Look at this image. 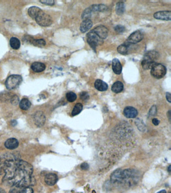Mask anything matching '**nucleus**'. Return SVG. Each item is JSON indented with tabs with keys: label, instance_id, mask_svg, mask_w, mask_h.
I'll use <instances>...</instances> for the list:
<instances>
[{
	"label": "nucleus",
	"instance_id": "24",
	"mask_svg": "<svg viewBox=\"0 0 171 193\" xmlns=\"http://www.w3.org/2000/svg\"><path fill=\"white\" fill-rule=\"evenodd\" d=\"M9 154H5L0 156V175L4 173V170L5 168V162L8 159Z\"/></svg>",
	"mask_w": 171,
	"mask_h": 193
},
{
	"label": "nucleus",
	"instance_id": "32",
	"mask_svg": "<svg viewBox=\"0 0 171 193\" xmlns=\"http://www.w3.org/2000/svg\"><path fill=\"white\" fill-rule=\"evenodd\" d=\"M80 97L82 100L87 101L90 98V95L87 92H83L80 93Z\"/></svg>",
	"mask_w": 171,
	"mask_h": 193
},
{
	"label": "nucleus",
	"instance_id": "9",
	"mask_svg": "<svg viewBox=\"0 0 171 193\" xmlns=\"http://www.w3.org/2000/svg\"><path fill=\"white\" fill-rule=\"evenodd\" d=\"M33 119H34L35 124L37 127H42L45 123V115L43 112L40 111L36 112V113H35L33 116Z\"/></svg>",
	"mask_w": 171,
	"mask_h": 193
},
{
	"label": "nucleus",
	"instance_id": "42",
	"mask_svg": "<svg viewBox=\"0 0 171 193\" xmlns=\"http://www.w3.org/2000/svg\"><path fill=\"white\" fill-rule=\"evenodd\" d=\"M169 193H171V192H169Z\"/></svg>",
	"mask_w": 171,
	"mask_h": 193
},
{
	"label": "nucleus",
	"instance_id": "29",
	"mask_svg": "<svg viewBox=\"0 0 171 193\" xmlns=\"http://www.w3.org/2000/svg\"><path fill=\"white\" fill-rule=\"evenodd\" d=\"M66 97L68 101L70 102H73L76 100V99L77 98V96H76V94L73 92H69L66 94Z\"/></svg>",
	"mask_w": 171,
	"mask_h": 193
},
{
	"label": "nucleus",
	"instance_id": "16",
	"mask_svg": "<svg viewBox=\"0 0 171 193\" xmlns=\"http://www.w3.org/2000/svg\"><path fill=\"white\" fill-rule=\"evenodd\" d=\"M112 69L114 73L116 75H120L122 72V66L121 62L117 58L113 60Z\"/></svg>",
	"mask_w": 171,
	"mask_h": 193
},
{
	"label": "nucleus",
	"instance_id": "39",
	"mask_svg": "<svg viewBox=\"0 0 171 193\" xmlns=\"http://www.w3.org/2000/svg\"><path fill=\"white\" fill-rule=\"evenodd\" d=\"M0 193H6L5 190H3V189L0 188Z\"/></svg>",
	"mask_w": 171,
	"mask_h": 193
},
{
	"label": "nucleus",
	"instance_id": "37",
	"mask_svg": "<svg viewBox=\"0 0 171 193\" xmlns=\"http://www.w3.org/2000/svg\"><path fill=\"white\" fill-rule=\"evenodd\" d=\"M166 97L167 100L168 101L169 103H171V94L169 92H167Z\"/></svg>",
	"mask_w": 171,
	"mask_h": 193
},
{
	"label": "nucleus",
	"instance_id": "2",
	"mask_svg": "<svg viewBox=\"0 0 171 193\" xmlns=\"http://www.w3.org/2000/svg\"><path fill=\"white\" fill-rule=\"evenodd\" d=\"M160 57V54L155 50H151L147 52L143 57L141 61V66L145 70L151 69L155 64L157 63V61Z\"/></svg>",
	"mask_w": 171,
	"mask_h": 193
},
{
	"label": "nucleus",
	"instance_id": "6",
	"mask_svg": "<svg viewBox=\"0 0 171 193\" xmlns=\"http://www.w3.org/2000/svg\"><path fill=\"white\" fill-rule=\"evenodd\" d=\"M166 68L161 63H157L151 68V75L155 79H162L166 75Z\"/></svg>",
	"mask_w": 171,
	"mask_h": 193
},
{
	"label": "nucleus",
	"instance_id": "30",
	"mask_svg": "<svg viewBox=\"0 0 171 193\" xmlns=\"http://www.w3.org/2000/svg\"><path fill=\"white\" fill-rule=\"evenodd\" d=\"M10 101L11 102V104L13 105H16L18 104L19 102V97L16 95H14L10 99Z\"/></svg>",
	"mask_w": 171,
	"mask_h": 193
},
{
	"label": "nucleus",
	"instance_id": "41",
	"mask_svg": "<svg viewBox=\"0 0 171 193\" xmlns=\"http://www.w3.org/2000/svg\"><path fill=\"white\" fill-rule=\"evenodd\" d=\"M168 171H169V173H171V165H170L168 167Z\"/></svg>",
	"mask_w": 171,
	"mask_h": 193
},
{
	"label": "nucleus",
	"instance_id": "7",
	"mask_svg": "<svg viewBox=\"0 0 171 193\" xmlns=\"http://www.w3.org/2000/svg\"><path fill=\"white\" fill-rule=\"evenodd\" d=\"M35 20L39 25L43 27L49 26L52 24L53 22L51 16L44 13L43 11L40 13Z\"/></svg>",
	"mask_w": 171,
	"mask_h": 193
},
{
	"label": "nucleus",
	"instance_id": "35",
	"mask_svg": "<svg viewBox=\"0 0 171 193\" xmlns=\"http://www.w3.org/2000/svg\"><path fill=\"white\" fill-rule=\"evenodd\" d=\"M80 167H81V168L82 170H87L89 168L90 166H89L88 163L84 162V163H82Z\"/></svg>",
	"mask_w": 171,
	"mask_h": 193
},
{
	"label": "nucleus",
	"instance_id": "20",
	"mask_svg": "<svg viewBox=\"0 0 171 193\" xmlns=\"http://www.w3.org/2000/svg\"><path fill=\"white\" fill-rule=\"evenodd\" d=\"M42 11L41 9H40L37 7L33 6L29 8L28 10V13L30 17L33 19H35L36 17L38 16V14L41 11Z\"/></svg>",
	"mask_w": 171,
	"mask_h": 193
},
{
	"label": "nucleus",
	"instance_id": "31",
	"mask_svg": "<svg viewBox=\"0 0 171 193\" xmlns=\"http://www.w3.org/2000/svg\"><path fill=\"white\" fill-rule=\"evenodd\" d=\"M115 30L117 33L121 34V33H124L125 31L126 28L123 25H118L115 27Z\"/></svg>",
	"mask_w": 171,
	"mask_h": 193
},
{
	"label": "nucleus",
	"instance_id": "34",
	"mask_svg": "<svg viewBox=\"0 0 171 193\" xmlns=\"http://www.w3.org/2000/svg\"><path fill=\"white\" fill-rule=\"evenodd\" d=\"M156 112H157L156 107H155V106H153L150 110L149 114L151 115V116L155 115L156 114Z\"/></svg>",
	"mask_w": 171,
	"mask_h": 193
},
{
	"label": "nucleus",
	"instance_id": "11",
	"mask_svg": "<svg viewBox=\"0 0 171 193\" xmlns=\"http://www.w3.org/2000/svg\"><path fill=\"white\" fill-rule=\"evenodd\" d=\"M154 17L158 20L170 21L171 19V12L170 11H158L154 14Z\"/></svg>",
	"mask_w": 171,
	"mask_h": 193
},
{
	"label": "nucleus",
	"instance_id": "3",
	"mask_svg": "<svg viewBox=\"0 0 171 193\" xmlns=\"http://www.w3.org/2000/svg\"><path fill=\"white\" fill-rule=\"evenodd\" d=\"M107 6L102 4L91 5L83 11L81 15L82 19L83 20L90 19V18L95 13L97 12H104L107 11Z\"/></svg>",
	"mask_w": 171,
	"mask_h": 193
},
{
	"label": "nucleus",
	"instance_id": "36",
	"mask_svg": "<svg viewBox=\"0 0 171 193\" xmlns=\"http://www.w3.org/2000/svg\"><path fill=\"white\" fill-rule=\"evenodd\" d=\"M152 123L154 125L157 126L160 123V121L157 118H154V119H152Z\"/></svg>",
	"mask_w": 171,
	"mask_h": 193
},
{
	"label": "nucleus",
	"instance_id": "23",
	"mask_svg": "<svg viewBox=\"0 0 171 193\" xmlns=\"http://www.w3.org/2000/svg\"><path fill=\"white\" fill-rule=\"evenodd\" d=\"M31 104L30 101L28 99H26V98L22 99L19 103V106H20V108L23 110H28L31 107Z\"/></svg>",
	"mask_w": 171,
	"mask_h": 193
},
{
	"label": "nucleus",
	"instance_id": "28",
	"mask_svg": "<svg viewBox=\"0 0 171 193\" xmlns=\"http://www.w3.org/2000/svg\"><path fill=\"white\" fill-rule=\"evenodd\" d=\"M31 44L33 45L38 46V47H43L46 45V42L44 39H33L32 41Z\"/></svg>",
	"mask_w": 171,
	"mask_h": 193
},
{
	"label": "nucleus",
	"instance_id": "17",
	"mask_svg": "<svg viewBox=\"0 0 171 193\" xmlns=\"http://www.w3.org/2000/svg\"><path fill=\"white\" fill-rule=\"evenodd\" d=\"M94 87L99 91L104 92L108 89V85L103 80L98 79L94 83Z\"/></svg>",
	"mask_w": 171,
	"mask_h": 193
},
{
	"label": "nucleus",
	"instance_id": "22",
	"mask_svg": "<svg viewBox=\"0 0 171 193\" xmlns=\"http://www.w3.org/2000/svg\"><path fill=\"white\" fill-rule=\"evenodd\" d=\"M10 193H33V190L31 187L28 188H15Z\"/></svg>",
	"mask_w": 171,
	"mask_h": 193
},
{
	"label": "nucleus",
	"instance_id": "40",
	"mask_svg": "<svg viewBox=\"0 0 171 193\" xmlns=\"http://www.w3.org/2000/svg\"><path fill=\"white\" fill-rule=\"evenodd\" d=\"M157 193H167V192L165 191V190H163L161 191L158 192Z\"/></svg>",
	"mask_w": 171,
	"mask_h": 193
},
{
	"label": "nucleus",
	"instance_id": "8",
	"mask_svg": "<svg viewBox=\"0 0 171 193\" xmlns=\"http://www.w3.org/2000/svg\"><path fill=\"white\" fill-rule=\"evenodd\" d=\"M143 33L140 30H137L133 32L129 36V37L127 40V42L130 44H136L138 43L143 39Z\"/></svg>",
	"mask_w": 171,
	"mask_h": 193
},
{
	"label": "nucleus",
	"instance_id": "21",
	"mask_svg": "<svg viewBox=\"0 0 171 193\" xmlns=\"http://www.w3.org/2000/svg\"><path fill=\"white\" fill-rule=\"evenodd\" d=\"M124 88V86L123 83L120 81H117L115 82L112 86V91L113 92V93L118 94L123 91Z\"/></svg>",
	"mask_w": 171,
	"mask_h": 193
},
{
	"label": "nucleus",
	"instance_id": "33",
	"mask_svg": "<svg viewBox=\"0 0 171 193\" xmlns=\"http://www.w3.org/2000/svg\"><path fill=\"white\" fill-rule=\"evenodd\" d=\"M40 2L43 4L49 6H53L55 3V2L53 0H41L40 1Z\"/></svg>",
	"mask_w": 171,
	"mask_h": 193
},
{
	"label": "nucleus",
	"instance_id": "13",
	"mask_svg": "<svg viewBox=\"0 0 171 193\" xmlns=\"http://www.w3.org/2000/svg\"><path fill=\"white\" fill-rule=\"evenodd\" d=\"M58 176L54 173H49L46 175L44 181L47 185L52 186L55 184L58 181Z\"/></svg>",
	"mask_w": 171,
	"mask_h": 193
},
{
	"label": "nucleus",
	"instance_id": "15",
	"mask_svg": "<svg viewBox=\"0 0 171 193\" xmlns=\"http://www.w3.org/2000/svg\"><path fill=\"white\" fill-rule=\"evenodd\" d=\"M93 23L90 19L83 20L80 24V30L82 33H85L93 27Z\"/></svg>",
	"mask_w": 171,
	"mask_h": 193
},
{
	"label": "nucleus",
	"instance_id": "12",
	"mask_svg": "<svg viewBox=\"0 0 171 193\" xmlns=\"http://www.w3.org/2000/svg\"><path fill=\"white\" fill-rule=\"evenodd\" d=\"M124 116L127 118H135L138 114V112L136 109L131 106L126 107L123 112Z\"/></svg>",
	"mask_w": 171,
	"mask_h": 193
},
{
	"label": "nucleus",
	"instance_id": "14",
	"mask_svg": "<svg viewBox=\"0 0 171 193\" xmlns=\"http://www.w3.org/2000/svg\"><path fill=\"white\" fill-rule=\"evenodd\" d=\"M19 146V142L17 139L15 138H9L5 143V146L7 149L13 150L16 149Z\"/></svg>",
	"mask_w": 171,
	"mask_h": 193
},
{
	"label": "nucleus",
	"instance_id": "1",
	"mask_svg": "<svg viewBox=\"0 0 171 193\" xmlns=\"http://www.w3.org/2000/svg\"><path fill=\"white\" fill-rule=\"evenodd\" d=\"M3 181L15 188H28L34 185L33 168L28 162L20 159L17 154H9L5 162Z\"/></svg>",
	"mask_w": 171,
	"mask_h": 193
},
{
	"label": "nucleus",
	"instance_id": "27",
	"mask_svg": "<svg viewBox=\"0 0 171 193\" xmlns=\"http://www.w3.org/2000/svg\"><path fill=\"white\" fill-rule=\"evenodd\" d=\"M82 109H83V105L81 103H77L72 110V113H71L72 116H75L76 115L79 114L82 111Z\"/></svg>",
	"mask_w": 171,
	"mask_h": 193
},
{
	"label": "nucleus",
	"instance_id": "19",
	"mask_svg": "<svg viewBox=\"0 0 171 193\" xmlns=\"http://www.w3.org/2000/svg\"><path fill=\"white\" fill-rule=\"evenodd\" d=\"M31 69L35 72H40L44 71L46 69V66L43 63L35 62L32 64Z\"/></svg>",
	"mask_w": 171,
	"mask_h": 193
},
{
	"label": "nucleus",
	"instance_id": "18",
	"mask_svg": "<svg viewBox=\"0 0 171 193\" xmlns=\"http://www.w3.org/2000/svg\"><path fill=\"white\" fill-rule=\"evenodd\" d=\"M130 45L131 44L127 43L126 41V42L124 44H121L119 46H118V48H117L118 52L121 54L127 55L129 54Z\"/></svg>",
	"mask_w": 171,
	"mask_h": 193
},
{
	"label": "nucleus",
	"instance_id": "4",
	"mask_svg": "<svg viewBox=\"0 0 171 193\" xmlns=\"http://www.w3.org/2000/svg\"><path fill=\"white\" fill-rule=\"evenodd\" d=\"M87 41L90 47L94 50H96L97 46L104 43V40L101 39L93 30L87 34Z\"/></svg>",
	"mask_w": 171,
	"mask_h": 193
},
{
	"label": "nucleus",
	"instance_id": "26",
	"mask_svg": "<svg viewBox=\"0 0 171 193\" xmlns=\"http://www.w3.org/2000/svg\"><path fill=\"white\" fill-rule=\"evenodd\" d=\"M10 44L12 48L17 50L20 47V41L17 38L12 37L10 40Z\"/></svg>",
	"mask_w": 171,
	"mask_h": 193
},
{
	"label": "nucleus",
	"instance_id": "25",
	"mask_svg": "<svg viewBox=\"0 0 171 193\" xmlns=\"http://www.w3.org/2000/svg\"><path fill=\"white\" fill-rule=\"evenodd\" d=\"M115 11L118 15H121L125 11V5L123 2H118L116 3Z\"/></svg>",
	"mask_w": 171,
	"mask_h": 193
},
{
	"label": "nucleus",
	"instance_id": "38",
	"mask_svg": "<svg viewBox=\"0 0 171 193\" xmlns=\"http://www.w3.org/2000/svg\"><path fill=\"white\" fill-rule=\"evenodd\" d=\"M11 125L12 126H15L17 125V122L16 120H12L11 122Z\"/></svg>",
	"mask_w": 171,
	"mask_h": 193
},
{
	"label": "nucleus",
	"instance_id": "10",
	"mask_svg": "<svg viewBox=\"0 0 171 193\" xmlns=\"http://www.w3.org/2000/svg\"><path fill=\"white\" fill-rule=\"evenodd\" d=\"M92 30L99 36L101 39H105L108 36V29L103 25L97 26Z\"/></svg>",
	"mask_w": 171,
	"mask_h": 193
},
{
	"label": "nucleus",
	"instance_id": "5",
	"mask_svg": "<svg viewBox=\"0 0 171 193\" xmlns=\"http://www.w3.org/2000/svg\"><path fill=\"white\" fill-rule=\"evenodd\" d=\"M22 82V78L21 75H13L8 77L5 82V86L8 89H15L17 88Z\"/></svg>",
	"mask_w": 171,
	"mask_h": 193
}]
</instances>
